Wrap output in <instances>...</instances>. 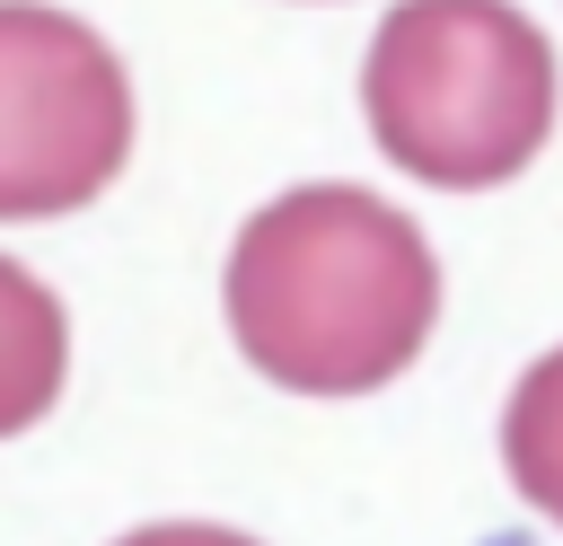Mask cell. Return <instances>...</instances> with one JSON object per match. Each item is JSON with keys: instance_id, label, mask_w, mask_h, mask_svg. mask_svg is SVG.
<instances>
[{"instance_id": "cell-5", "label": "cell", "mask_w": 563, "mask_h": 546, "mask_svg": "<svg viewBox=\"0 0 563 546\" xmlns=\"http://www.w3.org/2000/svg\"><path fill=\"white\" fill-rule=\"evenodd\" d=\"M501 467H510V493L563 528V343L519 370L501 405Z\"/></svg>"}, {"instance_id": "cell-6", "label": "cell", "mask_w": 563, "mask_h": 546, "mask_svg": "<svg viewBox=\"0 0 563 546\" xmlns=\"http://www.w3.org/2000/svg\"><path fill=\"white\" fill-rule=\"evenodd\" d=\"M114 546H255V537H238V528H220V520H150V528H132V537H114Z\"/></svg>"}, {"instance_id": "cell-2", "label": "cell", "mask_w": 563, "mask_h": 546, "mask_svg": "<svg viewBox=\"0 0 563 546\" xmlns=\"http://www.w3.org/2000/svg\"><path fill=\"white\" fill-rule=\"evenodd\" d=\"M554 97V44L510 0H396L361 62L369 141L440 194L510 185L545 150Z\"/></svg>"}, {"instance_id": "cell-3", "label": "cell", "mask_w": 563, "mask_h": 546, "mask_svg": "<svg viewBox=\"0 0 563 546\" xmlns=\"http://www.w3.org/2000/svg\"><path fill=\"white\" fill-rule=\"evenodd\" d=\"M132 159L114 44L44 0H0V220L88 211Z\"/></svg>"}, {"instance_id": "cell-1", "label": "cell", "mask_w": 563, "mask_h": 546, "mask_svg": "<svg viewBox=\"0 0 563 546\" xmlns=\"http://www.w3.org/2000/svg\"><path fill=\"white\" fill-rule=\"evenodd\" d=\"M220 308L246 370L273 387L369 396L431 343L440 255L387 194L290 185L229 238Z\"/></svg>"}, {"instance_id": "cell-4", "label": "cell", "mask_w": 563, "mask_h": 546, "mask_svg": "<svg viewBox=\"0 0 563 546\" xmlns=\"http://www.w3.org/2000/svg\"><path fill=\"white\" fill-rule=\"evenodd\" d=\"M70 379V317L53 299V282H35L26 264L0 255V440L35 432L53 414Z\"/></svg>"}]
</instances>
